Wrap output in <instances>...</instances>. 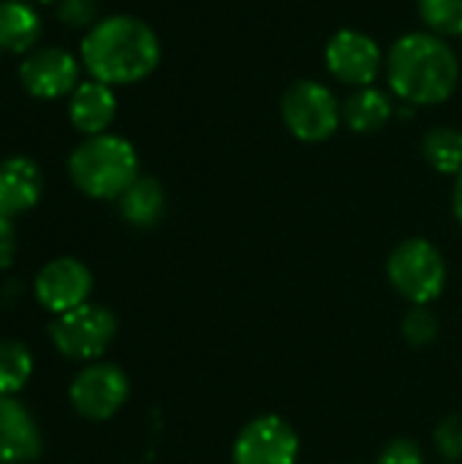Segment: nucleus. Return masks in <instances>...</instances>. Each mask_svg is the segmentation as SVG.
<instances>
[{
    "instance_id": "0eeeda50",
    "label": "nucleus",
    "mask_w": 462,
    "mask_h": 464,
    "mask_svg": "<svg viewBox=\"0 0 462 464\" xmlns=\"http://www.w3.org/2000/svg\"><path fill=\"white\" fill-rule=\"evenodd\" d=\"M131 397V378L128 372L114 362H90L84 364L71 386H68V402L76 416L84 421H109L114 419Z\"/></svg>"
},
{
    "instance_id": "393cba45",
    "label": "nucleus",
    "mask_w": 462,
    "mask_h": 464,
    "mask_svg": "<svg viewBox=\"0 0 462 464\" xmlns=\"http://www.w3.org/2000/svg\"><path fill=\"white\" fill-rule=\"evenodd\" d=\"M16 258V228L14 218L0 212V272H5Z\"/></svg>"
},
{
    "instance_id": "a211bd4d",
    "label": "nucleus",
    "mask_w": 462,
    "mask_h": 464,
    "mask_svg": "<svg viewBox=\"0 0 462 464\" xmlns=\"http://www.w3.org/2000/svg\"><path fill=\"white\" fill-rule=\"evenodd\" d=\"M422 158L428 166L444 177H457L462 171V130L455 125H433L422 136Z\"/></svg>"
},
{
    "instance_id": "dca6fc26",
    "label": "nucleus",
    "mask_w": 462,
    "mask_h": 464,
    "mask_svg": "<svg viewBox=\"0 0 462 464\" xmlns=\"http://www.w3.org/2000/svg\"><path fill=\"white\" fill-rule=\"evenodd\" d=\"M166 190L155 177L139 174L131 188L117 198L120 218L133 228H155L166 215Z\"/></svg>"
},
{
    "instance_id": "b1692460",
    "label": "nucleus",
    "mask_w": 462,
    "mask_h": 464,
    "mask_svg": "<svg viewBox=\"0 0 462 464\" xmlns=\"http://www.w3.org/2000/svg\"><path fill=\"white\" fill-rule=\"evenodd\" d=\"M376 464H428V459H425V451H422V446L417 440H411V438H392L378 451Z\"/></svg>"
},
{
    "instance_id": "7ed1b4c3",
    "label": "nucleus",
    "mask_w": 462,
    "mask_h": 464,
    "mask_svg": "<svg viewBox=\"0 0 462 464\" xmlns=\"http://www.w3.org/2000/svg\"><path fill=\"white\" fill-rule=\"evenodd\" d=\"M139 174L136 147L117 133L84 136L68 155V177L87 198L117 201Z\"/></svg>"
},
{
    "instance_id": "423d86ee",
    "label": "nucleus",
    "mask_w": 462,
    "mask_h": 464,
    "mask_svg": "<svg viewBox=\"0 0 462 464\" xmlns=\"http://www.w3.org/2000/svg\"><path fill=\"white\" fill-rule=\"evenodd\" d=\"M117 315L103 304H82L63 315H54L49 324V340L60 356L68 362H98L106 356L117 337Z\"/></svg>"
},
{
    "instance_id": "ddd939ff",
    "label": "nucleus",
    "mask_w": 462,
    "mask_h": 464,
    "mask_svg": "<svg viewBox=\"0 0 462 464\" xmlns=\"http://www.w3.org/2000/svg\"><path fill=\"white\" fill-rule=\"evenodd\" d=\"M44 193L41 166L27 155H11L0 160V212L19 218L30 212Z\"/></svg>"
},
{
    "instance_id": "1a4fd4ad",
    "label": "nucleus",
    "mask_w": 462,
    "mask_h": 464,
    "mask_svg": "<svg viewBox=\"0 0 462 464\" xmlns=\"http://www.w3.org/2000/svg\"><path fill=\"white\" fill-rule=\"evenodd\" d=\"M384 63L387 54L381 52L378 41L357 27H343L332 33L324 46V65L329 76L354 90L373 87L378 73L384 71Z\"/></svg>"
},
{
    "instance_id": "a878e982",
    "label": "nucleus",
    "mask_w": 462,
    "mask_h": 464,
    "mask_svg": "<svg viewBox=\"0 0 462 464\" xmlns=\"http://www.w3.org/2000/svg\"><path fill=\"white\" fill-rule=\"evenodd\" d=\"M452 215H455V220L462 226V171L455 177V182H452Z\"/></svg>"
},
{
    "instance_id": "f3484780",
    "label": "nucleus",
    "mask_w": 462,
    "mask_h": 464,
    "mask_svg": "<svg viewBox=\"0 0 462 464\" xmlns=\"http://www.w3.org/2000/svg\"><path fill=\"white\" fill-rule=\"evenodd\" d=\"M41 38V16L25 0H0V52L27 54Z\"/></svg>"
},
{
    "instance_id": "f8f14e48",
    "label": "nucleus",
    "mask_w": 462,
    "mask_h": 464,
    "mask_svg": "<svg viewBox=\"0 0 462 464\" xmlns=\"http://www.w3.org/2000/svg\"><path fill=\"white\" fill-rule=\"evenodd\" d=\"M44 451L41 427L16 400L0 394V464H30Z\"/></svg>"
},
{
    "instance_id": "9b49d317",
    "label": "nucleus",
    "mask_w": 462,
    "mask_h": 464,
    "mask_svg": "<svg viewBox=\"0 0 462 464\" xmlns=\"http://www.w3.org/2000/svg\"><path fill=\"white\" fill-rule=\"evenodd\" d=\"M82 60H76L63 46H35L25 54L19 65V82L27 95L41 101H54L71 95L79 84Z\"/></svg>"
},
{
    "instance_id": "4468645a",
    "label": "nucleus",
    "mask_w": 462,
    "mask_h": 464,
    "mask_svg": "<svg viewBox=\"0 0 462 464\" xmlns=\"http://www.w3.org/2000/svg\"><path fill=\"white\" fill-rule=\"evenodd\" d=\"M114 117H117L114 87H109L98 79L79 82L76 90L68 95V120L84 136L109 133Z\"/></svg>"
},
{
    "instance_id": "9d476101",
    "label": "nucleus",
    "mask_w": 462,
    "mask_h": 464,
    "mask_svg": "<svg viewBox=\"0 0 462 464\" xmlns=\"http://www.w3.org/2000/svg\"><path fill=\"white\" fill-rule=\"evenodd\" d=\"M33 294L46 313L63 315L90 302L93 272L79 258H71V256L52 258L38 269L33 280Z\"/></svg>"
},
{
    "instance_id": "6ab92c4d",
    "label": "nucleus",
    "mask_w": 462,
    "mask_h": 464,
    "mask_svg": "<svg viewBox=\"0 0 462 464\" xmlns=\"http://www.w3.org/2000/svg\"><path fill=\"white\" fill-rule=\"evenodd\" d=\"M35 362L25 343L0 340V394L16 397L33 378Z\"/></svg>"
},
{
    "instance_id": "4be33fe9",
    "label": "nucleus",
    "mask_w": 462,
    "mask_h": 464,
    "mask_svg": "<svg viewBox=\"0 0 462 464\" xmlns=\"http://www.w3.org/2000/svg\"><path fill=\"white\" fill-rule=\"evenodd\" d=\"M433 449L444 464H462V416L452 413L433 430Z\"/></svg>"
},
{
    "instance_id": "f03ea898",
    "label": "nucleus",
    "mask_w": 462,
    "mask_h": 464,
    "mask_svg": "<svg viewBox=\"0 0 462 464\" xmlns=\"http://www.w3.org/2000/svg\"><path fill=\"white\" fill-rule=\"evenodd\" d=\"M79 60L90 79L125 87L147 79L161 63V38L139 16L112 14L98 19L82 38Z\"/></svg>"
},
{
    "instance_id": "5701e85b",
    "label": "nucleus",
    "mask_w": 462,
    "mask_h": 464,
    "mask_svg": "<svg viewBox=\"0 0 462 464\" xmlns=\"http://www.w3.org/2000/svg\"><path fill=\"white\" fill-rule=\"evenodd\" d=\"M57 19L74 30H90L98 16V0H57Z\"/></svg>"
},
{
    "instance_id": "aec40b11",
    "label": "nucleus",
    "mask_w": 462,
    "mask_h": 464,
    "mask_svg": "<svg viewBox=\"0 0 462 464\" xmlns=\"http://www.w3.org/2000/svg\"><path fill=\"white\" fill-rule=\"evenodd\" d=\"M425 30L444 38H462V0H417Z\"/></svg>"
},
{
    "instance_id": "412c9836",
    "label": "nucleus",
    "mask_w": 462,
    "mask_h": 464,
    "mask_svg": "<svg viewBox=\"0 0 462 464\" xmlns=\"http://www.w3.org/2000/svg\"><path fill=\"white\" fill-rule=\"evenodd\" d=\"M438 334H441V321L433 304H414L406 310L400 321V337L406 340L408 348H428L438 340Z\"/></svg>"
},
{
    "instance_id": "bb28decb",
    "label": "nucleus",
    "mask_w": 462,
    "mask_h": 464,
    "mask_svg": "<svg viewBox=\"0 0 462 464\" xmlns=\"http://www.w3.org/2000/svg\"><path fill=\"white\" fill-rule=\"evenodd\" d=\"M35 3H57V0H35Z\"/></svg>"
},
{
    "instance_id": "6e6552de",
    "label": "nucleus",
    "mask_w": 462,
    "mask_h": 464,
    "mask_svg": "<svg viewBox=\"0 0 462 464\" xmlns=\"http://www.w3.org/2000/svg\"><path fill=\"white\" fill-rule=\"evenodd\" d=\"M300 454V432L278 413L253 416L231 443V464H297Z\"/></svg>"
},
{
    "instance_id": "f257e3e1",
    "label": "nucleus",
    "mask_w": 462,
    "mask_h": 464,
    "mask_svg": "<svg viewBox=\"0 0 462 464\" xmlns=\"http://www.w3.org/2000/svg\"><path fill=\"white\" fill-rule=\"evenodd\" d=\"M387 82L403 106L447 103L460 84V57L449 38L430 30L403 33L387 52Z\"/></svg>"
},
{
    "instance_id": "39448f33",
    "label": "nucleus",
    "mask_w": 462,
    "mask_h": 464,
    "mask_svg": "<svg viewBox=\"0 0 462 464\" xmlns=\"http://www.w3.org/2000/svg\"><path fill=\"white\" fill-rule=\"evenodd\" d=\"M280 120L286 130L305 144H321L343 125L338 95L319 79H297L280 98Z\"/></svg>"
},
{
    "instance_id": "20e7f679",
    "label": "nucleus",
    "mask_w": 462,
    "mask_h": 464,
    "mask_svg": "<svg viewBox=\"0 0 462 464\" xmlns=\"http://www.w3.org/2000/svg\"><path fill=\"white\" fill-rule=\"evenodd\" d=\"M384 272L392 291L408 302V307L438 302L449 280L447 258L441 247L428 237H408L398 242L387 258Z\"/></svg>"
},
{
    "instance_id": "2eb2a0df",
    "label": "nucleus",
    "mask_w": 462,
    "mask_h": 464,
    "mask_svg": "<svg viewBox=\"0 0 462 464\" xmlns=\"http://www.w3.org/2000/svg\"><path fill=\"white\" fill-rule=\"evenodd\" d=\"M340 109H343V125L359 136L384 130L398 111L392 95L378 87L354 90L346 101H340Z\"/></svg>"
}]
</instances>
